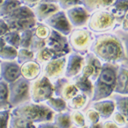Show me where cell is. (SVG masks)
<instances>
[{"label": "cell", "mask_w": 128, "mask_h": 128, "mask_svg": "<svg viewBox=\"0 0 128 128\" xmlns=\"http://www.w3.org/2000/svg\"><path fill=\"white\" fill-rule=\"evenodd\" d=\"M90 52L102 63L128 62V51L112 32L94 34Z\"/></svg>", "instance_id": "obj_1"}, {"label": "cell", "mask_w": 128, "mask_h": 128, "mask_svg": "<svg viewBox=\"0 0 128 128\" xmlns=\"http://www.w3.org/2000/svg\"><path fill=\"white\" fill-rule=\"evenodd\" d=\"M119 64L102 63L98 78L93 82V90L90 102L109 98L114 93Z\"/></svg>", "instance_id": "obj_2"}, {"label": "cell", "mask_w": 128, "mask_h": 128, "mask_svg": "<svg viewBox=\"0 0 128 128\" xmlns=\"http://www.w3.org/2000/svg\"><path fill=\"white\" fill-rule=\"evenodd\" d=\"M10 114L30 121L34 125L52 121L54 113L44 104H35L29 101L10 109Z\"/></svg>", "instance_id": "obj_3"}, {"label": "cell", "mask_w": 128, "mask_h": 128, "mask_svg": "<svg viewBox=\"0 0 128 128\" xmlns=\"http://www.w3.org/2000/svg\"><path fill=\"white\" fill-rule=\"evenodd\" d=\"M93 38L94 34H92L86 26L73 28L67 36L71 52L77 53L83 56L90 52V47Z\"/></svg>", "instance_id": "obj_4"}, {"label": "cell", "mask_w": 128, "mask_h": 128, "mask_svg": "<svg viewBox=\"0 0 128 128\" xmlns=\"http://www.w3.org/2000/svg\"><path fill=\"white\" fill-rule=\"evenodd\" d=\"M115 26L116 22L108 9L96 10L90 14L86 25V28L94 34L111 32Z\"/></svg>", "instance_id": "obj_5"}, {"label": "cell", "mask_w": 128, "mask_h": 128, "mask_svg": "<svg viewBox=\"0 0 128 128\" xmlns=\"http://www.w3.org/2000/svg\"><path fill=\"white\" fill-rule=\"evenodd\" d=\"M8 88L10 109L30 101V82L22 77L8 84Z\"/></svg>", "instance_id": "obj_6"}, {"label": "cell", "mask_w": 128, "mask_h": 128, "mask_svg": "<svg viewBox=\"0 0 128 128\" xmlns=\"http://www.w3.org/2000/svg\"><path fill=\"white\" fill-rule=\"evenodd\" d=\"M54 96V87L45 76L41 74L38 78L30 82V101L35 104H44Z\"/></svg>", "instance_id": "obj_7"}, {"label": "cell", "mask_w": 128, "mask_h": 128, "mask_svg": "<svg viewBox=\"0 0 128 128\" xmlns=\"http://www.w3.org/2000/svg\"><path fill=\"white\" fill-rule=\"evenodd\" d=\"M45 46L50 50L54 58L67 56L71 52L67 36H64L54 30L50 31V34L47 38Z\"/></svg>", "instance_id": "obj_8"}, {"label": "cell", "mask_w": 128, "mask_h": 128, "mask_svg": "<svg viewBox=\"0 0 128 128\" xmlns=\"http://www.w3.org/2000/svg\"><path fill=\"white\" fill-rule=\"evenodd\" d=\"M67 56L53 58L42 66V74L50 82H54L62 77H64Z\"/></svg>", "instance_id": "obj_9"}, {"label": "cell", "mask_w": 128, "mask_h": 128, "mask_svg": "<svg viewBox=\"0 0 128 128\" xmlns=\"http://www.w3.org/2000/svg\"><path fill=\"white\" fill-rule=\"evenodd\" d=\"M43 23L49 26L51 30H54L64 36H68L73 29L68 20L65 11L63 10L56 12L51 16L47 18Z\"/></svg>", "instance_id": "obj_10"}, {"label": "cell", "mask_w": 128, "mask_h": 128, "mask_svg": "<svg viewBox=\"0 0 128 128\" xmlns=\"http://www.w3.org/2000/svg\"><path fill=\"white\" fill-rule=\"evenodd\" d=\"M52 84L54 87V96L63 99L65 102L69 101L80 92L72 80H68L65 77L60 78Z\"/></svg>", "instance_id": "obj_11"}, {"label": "cell", "mask_w": 128, "mask_h": 128, "mask_svg": "<svg viewBox=\"0 0 128 128\" xmlns=\"http://www.w3.org/2000/svg\"><path fill=\"white\" fill-rule=\"evenodd\" d=\"M50 28L47 26L44 23L37 22L36 26L34 28L32 41L29 47V50L35 53L38 50L44 48L46 44V40L50 34Z\"/></svg>", "instance_id": "obj_12"}, {"label": "cell", "mask_w": 128, "mask_h": 128, "mask_svg": "<svg viewBox=\"0 0 128 128\" xmlns=\"http://www.w3.org/2000/svg\"><path fill=\"white\" fill-rule=\"evenodd\" d=\"M84 63L80 74L90 79L93 83L100 73L102 63L90 52H88L84 56Z\"/></svg>", "instance_id": "obj_13"}, {"label": "cell", "mask_w": 128, "mask_h": 128, "mask_svg": "<svg viewBox=\"0 0 128 128\" xmlns=\"http://www.w3.org/2000/svg\"><path fill=\"white\" fill-rule=\"evenodd\" d=\"M20 77V65L16 61H0V80L8 84Z\"/></svg>", "instance_id": "obj_14"}, {"label": "cell", "mask_w": 128, "mask_h": 128, "mask_svg": "<svg viewBox=\"0 0 128 128\" xmlns=\"http://www.w3.org/2000/svg\"><path fill=\"white\" fill-rule=\"evenodd\" d=\"M84 63V58L83 56H80L74 52H70L67 56V59H66L64 77L68 80H72L79 75L82 70Z\"/></svg>", "instance_id": "obj_15"}, {"label": "cell", "mask_w": 128, "mask_h": 128, "mask_svg": "<svg viewBox=\"0 0 128 128\" xmlns=\"http://www.w3.org/2000/svg\"><path fill=\"white\" fill-rule=\"evenodd\" d=\"M67 18L73 28L86 26L90 14L82 5L75 6L65 11Z\"/></svg>", "instance_id": "obj_16"}, {"label": "cell", "mask_w": 128, "mask_h": 128, "mask_svg": "<svg viewBox=\"0 0 128 128\" xmlns=\"http://www.w3.org/2000/svg\"><path fill=\"white\" fill-rule=\"evenodd\" d=\"M114 93L128 96V62L119 64Z\"/></svg>", "instance_id": "obj_17"}, {"label": "cell", "mask_w": 128, "mask_h": 128, "mask_svg": "<svg viewBox=\"0 0 128 128\" xmlns=\"http://www.w3.org/2000/svg\"><path fill=\"white\" fill-rule=\"evenodd\" d=\"M36 20L38 22L43 23L47 18L51 16L56 12L59 11L60 8L57 4H50L38 2L32 9Z\"/></svg>", "instance_id": "obj_18"}, {"label": "cell", "mask_w": 128, "mask_h": 128, "mask_svg": "<svg viewBox=\"0 0 128 128\" xmlns=\"http://www.w3.org/2000/svg\"><path fill=\"white\" fill-rule=\"evenodd\" d=\"M89 107L93 108L98 113L102 121L110 119L112 114L115 110L114 104L111 98L104 99V100L96 101V102H90Z\"/></svg>", "instance_id": "obj_19"}, {"label": "cell", "mask_w": 128, "mask_h": 128, "mask_svg": "<svg viewBox=\"0 0 128 128\" xmlns=\"http://www.w3.org/2000/svg\"><path fill=\"white\" fill-rule=\"evenodd\" d=\"M20 77L32 82L42 74V66L34 60L26 62L20 65Z\"/></svg>", "instance_id": "obj_20"}, {"label": "cell", "mask_w": 128, "mask_h": 128, "mask_svg": "<svg viewBox=\"0 0 128 128\" xmlns=\"http://www.w3.org/2000/svg\"><path fill=\"white\" fill-rule=\"evenodd\" d=\"M108 10L116 22L115 28H118L126 16H128V0H114Z\"/></svg>", "instance_id": "obj_21"}, {"label": "cell", "mask_w": 128, "mask_h": 128, "mask_svg": "<svg viewBox=\"0 0 128 128\" xmlns=\"http://www.w3.org/2000/svg\"><path fill=\"white\" fill-rule=\"evenodd\" d=\"M90 102V99L86 94L79 92L77 95L72 98L69 101L67 102L68 109L69 111L79 110L84 112L86 109L89 108Z\"/></svg>", "instance_id": "obj_22"}, {"label": "cell", "mask_w": 128, "mask_h": 128, "mask_svg": "<svg viewBox=\"0 0 128 128\" xmlns=\"http://www.w3.org/2000/svg\"><path fill=\"white\" fill-rule=\"evenodd\" d=\"M32 17H34V15L32 9L26 7V6L20 5L18 8H16V10H14L8 16L4 17L3 19L4 20L5 22H15V20L28 19V18H32Z\"/></svg>", "instance_id": "obj_23"}, {"label": "cell", "mask_w": 128, "mask_h": 128, "mask_svg": "<svg viewBox=\"0 0 128 128\" xmlns=\"http://www.w3.org/2000/svg\"><path fill=\"white\" fill-rule=\"evenodd\" d=\"M74 86L78 89L80 92L86 94L89 98H92V90H93V83L90 79L84 77L81 74H79L74 79H72Z\"/></svg>", "instance_id": "obj_24"}, {"label": "cell", "mask_w": 128, "mask_h": 128, "mask_svg": "<svg viewBox=\"0 0 128 128\" xmlns=\"http://www.w3.org/2000/svg\"><path fill=\"white\" fill-rule=\"evenodd\" d=\"M114 1V0H80L81 5L89 14L96 10L108 9Z\"/></svg>", "instance_id": "obj_25"}, {"label": "cell", "mask_w": 128, "mask_h": 128, "mask_svg": "<svg viewBox=\"0 0 128 128\" xmlns=\"http://www.w3.org/2000/svg\"><path fill=\"white\" fill-rule=\"evenodd\" d=\"M37 22H38L35 19V17H32V18H28V19L15 20V22H6V23H7L10 31H16L18 32H20L22 31L34 28Z\"/></svg>", "instance_id": "obj_26"}, {"label": "cell", "mask_w": 128, "mask_h": 128, "mask_svg": "<svg viewBox=\"0 0 128 128\" xmlns=\"http://www.w3.org/2000/svg\"><path fill=\"white\" fill-rule=\"evenodd\" d=\"M114 101L115 110L120 113L125 117L127 118L128 115V96L125 95H120L116 93H113L110 98Z\"/></svg>", "instance_id": "obj_27"}, {"label": "cell", "mask_w": 128, "mask_h": 128, "mask_svg": "<svg viewBox=\"0 0 128 128\" xmlns=\"http://www.w3.org/2000/svg\"><path fill=\"white\" fill-rule=\"evenodd\" d=\"M44 104L54 114L62 113V112H65V111H68V106H67V102H65L63 99L57 98V96H51L48 100L45 101Z\"/></svg>", "instance_id": "obj_28"}, {"label": "cell", "mask_w": 128, "mask_h": 128, "mask_svg": "<svg viewBox=\"0 0 128 128\" xmlns=\"http://www.w3.org/2000/svg\"><path fill=\"white\" fill-rule=\"evenodd\" d=\"M17 55V50L7 44L0 37V61H15Z\"/></svg>", "instance_id": "obj_29"}, {"label": "cell", "mask_w": 128, "mask_h": 128, "mask_svg": "<svg viewBox=\"0 0 128 128\" xmlns=\"http://www.w3.org/2000/svg\"><path fill=\"white\" fill-rule=\"evenodd\" d=\"M52 122L57 128H71L73 124L70 118V111L54 114Z\"/></svg>", "instance_id": "obj_30"}, {"label": "cell", "mask_w": 128, "mask_h": 128, "mask_svg": "<svg viewBox=\"0 0 128 128\" xmlns=\"http://www.w3.org/2000/svg\"><path fill=\"white\" fill-rule=\"evenodd\" d=\"M10 109L9 104V88L8 84L0 80V111Z\"/></svg>", "instance_id": "obj_31"}, {"label": "cell", "mask_w": 128, "mask_h": 128, "mask_svg": "<svg viewBox=\"0 0 128 128\" xmlns=\"http://www.w3.org/2000/svg\"><path fill=\"white\" fill-rule=\"evenodd\" d=\"M8 128H37L36 125L20 117L15 116L10 114L9 127Z\"/></svg>", "instance_id": "obj_32"}, {"label": "cell", "mask_w": 128, "mask_h": 128, "mask_svg": "<svg viewBox=\"0 0 128 128\" xmlns=\"http://www.w3.org/2000/svg\"><path fill=\"white\" fill-rule=\"evenodd\" d=\"M53 58H54L53 54L50 52V50L45 46L44 48L38 50L37 52L34 53V60L35 62H37L38 64H40L41 66H43Z\"/></svg>", "instance_id": "obj_33"}, {"label": "cell", "mask_w": 128, "mask_h": 128, "mask_svg": "<svg viewBox=\"0 0 128 128\" xmlns=\"http://www.w3.org/2000/svg\"><path fill=\"white\" fill-rule=\"evenodd\" d=\"M22 5L19 0H4L0 7V18H4L11 13L14 10Z\"/></svg>", "instance_id": "obj_34"}, {"label": "cell", "mask_w": 128, "mask_h": 128, "mask_svg": "<svg viewBox=\"0 0 128 128\" xmlns=\"http://www.w3.org/2000/svg\"><path fill=\"white\" fill-rule=\"evenodd\" d=\"M4 41L7 44L10 46L14 47L15 49L18 50L20 47V32L16 31H9L6 34L4 35L3 37Z\"/></svg>", "instance_id": "obj_35"}, {"label": "cell", "mask_w": 128, "mask_h": 128, "mask_svg": "<svg viewBox=\"0 0 128 128\" xmlns=\"http://www.w3.org/2000/svg\"><path fill=\"white\" fill-rule=\"evenodd\" d=\"M34 59V53L29 49L19 48L17 50V55H16V61L19 65H22L26 62L32 61Z\"/></svg>", "instance_id": "obj_36"}, {"label": "cell", "mask_w": 128, "mask_h": 128, "mask_svg": "<svg viewBox=\"0 0 128 128\" xmlns=\"http://www.w3.org/2000/svg\"><path fill=\"white\" fill-rule=\"evenodd\" d=\"M84 120H86V126H92L94 125V124L99 123L101 122V118L99 116L98 113L96 112V110H94L93 108H89L87 109L84 111Z\"/></svg>", "instance_id": "obj_37"}, {"label": "cell", "mask_w": 128, "mask_h": 128, "mask_svg": "<svg viewBox=\"0 0 128 128\" xmlns=\"http://www.w3.org/2000/svg\"><path fill=\"white\" fill-rule=\"evenodd\" d=\"M70 118H71L73 126L74 127L80 128L86 126L84 113L82 111H79V110L70 111Z\"/></svg>", "instance_id": "obj_38"}, {"label": "cell", "mask_w": 128, "mask_h": 128, "mask_svg": "<svg viewBox=\"0 0 128 128\" xmlns=\"http://www.w3.org/2000/svg\"><path fill=\"white\" fill-rule=\"evenodd\" d=\"M34 28L32 29L25 30L20 32V47L19 48L29 49L31 41H32Z\"/></svg>", "instance_id": "obj_39"}, {"label": "cell", "mask_w": 128, "mask_h": 128, "mask_svg": "<svg viewBox=\"0 0 128 128\" xmlns=\"http://www.w3.org/2000/svg\"><path fill=\"white\" fill-rule=\"evenodd\" d=\"M111 32L117 37V38L122 44L123 47L125 48L126 50L128 51V32H126V31L122 30L120 28H114Z\"/></svg>", "instance_id": "obj_40"}, {"label": "cell", "mask_w": 128, "mask_h": 128, "mask_svg": "<svg viewBox=\"0 0 128 128\" xmlns=\"http://www.w3.org/2000/svg\"><path fill=\"white\" fill-rule=\"evenodd\" d=\"M110 120H113L114 122L120 128L128 126L127 118L124 116L123 114H121L120 113L117 112L116 110H114V112L112 114V115H111V117H110Z\"/></svg>", "instance_id": "obj_41"}, {"label": "cell", "mask_w": 128, "mask_h": 128, "mask_svg": "<svg viewBox=\"0 0 128 128\" xmlns=\"http://www.w3.org/2000/svg\"><path fill=\"white\" fill-rule=\"evenodd\" d=\"M57 4L60 10L66 11L75 6L81 5V2L80 0H57Z\"/></svg>", "instance_id": "obj_42"}, {"label": "cell", "mask_w": 128, "mask_h": 128, "mask_svg": "<svg viewBox=\"0 0 128 128\" xmlns=\"http://www.w3.org/2000/svg\"><path fill=\"white\" fill-rule=\"evenodd\" d=\"M10 117V109L0 111V128L9 127Z\"/></svg>", "instance_id": "obj_43"}, {"label": "cell", "mask_w": 128, "mask_h": 128, "mask_svg": "<svg viewBox=\"0 0 128 128\" xmlns=\"http://www.w3.org/2000/svg\"><path fill=\"white\" fill-rule=\"evenodd\" d=\"M10 31V28L8 26L7 23L4 22L3 18H0V37H3L4 35L7 34Z\"/></svg>", "instance_id": "obj_44"}, {"label": "cell", "mask_w": 128, "mask_h": 128, "mask_svg": "<svg viewBox=\"0 0 128 128\" xmlns=\"http://www.w3.org/2000/svg\"><path fill=\"white\" fill-rule=\"evenodd\" d=\"M19 1L22 5L26 6V7L30 8V9H32L40 2V0H19Z\"/></svg>", "instance_id": "obj_45"}, {"label": "cell", "mask_w": 128, "mask_h": 128, "mask_svg": "<svg viewBox=\"0 0 128 128\" xmlns=\"http://www.w3.org/2000/svg\"><path fill=\"white\" fill-rule=\"evenodd\" d=\"M102 128H120L114 122L113 120H111L110 119L106 120H102Z\"/></svg>", "instance_id": "obj_46"}, {"label": "cell", "mask_w": 128, "mask_h": 128, "mask_svg": "<svg viewBox=\"0 0 128 128\" xmlns=\"http://www.w3.org/2000/svg\"><path fill=\"white\" fill-rule=\"evenodd\" d=\"M36 127L37 128H57L54 124H53L52 121L38 124V125H36Z\"/></svg>", "instance_id": "obj_47"}, {"label": "cell", "mask_w": 128, "mask_h": 128, "mask_svg": "<svg viewBox=\"0 0 128 128\" xmlns=\"http://www.w3.org/2000/svg\"><path fill=\"white\" fill-rule=\"evenodd\" d=\"M88 128H102V121H101V122H99V123L94 124V125L88 126Z\"/></svg>", "instance_id": "obj_48"}, {"label": "cell", "mask_w": 128, "mask_h": 128, "mask_svg": "<svg viewBox=\"0 0 128 128\" xmlns=\"http://www.w3.org/2000/svg\"><path fill=\"white\" fill-rule=\"evenodd\" d=\"M42 3H50V4H57V0H40Z\"/></svg>", "instance_id": "obj_49"}, {"label": "cell", "mask_w": 128, "mask_h": 128, "mask_svg": "<svg viewBox=\"0 0 128 128\" xmlns=\"http://www.w3.org/2000/svg\"><path fill=\"white\" fill-rule=\"evenodd\" d=\"M4 1V0H0V7H1V5H2V4H3Z\"/></svg>", "instance_id": "obj_50"}, {"label": "cell", "mask_w": 128, "mask_h": 128, "mask_svg": "<svg viewBox=\"0 0 128 128\" xmlns=\"http://www.w3.org/2000/svg\"><path fill=\"white\" fill-rule=\"evenodd\" d=\"M80 128H88V126H83V127H80Z\"/></svg>", "instance_id": "obj_51"}, {"label": "cell", "mask_w": 128, "mask_h": 128, "mask_svg": "<svg viewBox=\"0 0 128 128\" xmlns=\"http://www.w3.org/2000/svg\"><path fill=\"white\" fill-rule=\"evenodd\" d=\"M122 128H128V126H125V127H122Z\"/></svg>", "instance_id": "obj_52"}, {"label": "cell", "mask_w": 128, "mask_h": 128, "mask_svg": "<svg viewBox=\"0 0 128 128\" xmlns=\"http://www.w3.org/2000/svg\"><path fill=\"white\" fill-rule=\"evenodd\" d=\"M71 128H76V127H74V126H72Z\"/></svg>", "instance_id": "obj_53"}]
</instances>
